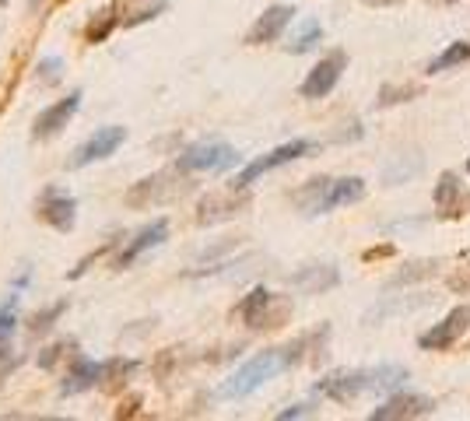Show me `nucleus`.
Segmentation results:
<instances>
[{"label":"nucleus","mask_w":470,"mask_h":421,"mask_svg":"<svg viewBox=\"0 0 470 421\" xmlns=\"http://www.w3.org/2000/svg\"><path fill=\"white\" fill-rule=\"evenodd\" d=\"M298 359H302V344L260 352V355H253L249 361H242L232 376L222 383L218 397H222V401H242V397L256 393V390H260L267 379H274V376H281L285 368H292Z\"/></svg>","instance_id":"nucleus-1"},{"label":"nucleus","mask_w":470,"mask_h":421,"mask_svg":"<svg viewBox=\"0 0 470 421\" xmlns=\"http://www.w3.org/2000/svg\"><path fill=\"white\" fill-rule=\"evenodd\" d=\"M365 197V180L358 176H344V180H312L302 193L298 204L305 215H330L337 207L358 204Z\"/></svg>","instance_id":"nucleus-2"},{"label":"nucleus","mask_w":470,"mask_h":421,"mask_svg":"<svg viewBox=\"0 0 470 421\" xmlns=\"http://www.w3.org/2000/svg\"><path fill=\"white\" fill-rule=\"evenodd\" d=\"M242 162V155L235 151L232 144H225V141H200V144H193V148H186L182 155H179V169L182 173H229Z\"/></svg>","instance_id":"nucleus-3"},{"label":"nucleus","mask_w":470,"mask_h":421,"mask_svg":"<svg viewBox=\"0 0 470 421\" xmlns=\"http://www.w3.org/2000/svg\"><path fill=\"white\" fill-rule=\"evenodd\" d=\"M316 144L312 141H305V137H298V141H288V144H281V148H274V151H267V155H260L256 162H249L239 176H235V190H246V186H253V182L260 180V176H267V173H274V169H281V166H288L295 158H302V155H309Z\"/></svg>","instance_id":"nucleus-4"},{"label":"nucleus","mask_w":470,"mask_h":421,"mask_svg":"<svg viewBox=\"0 0 470 421\" xmlns=\"http://www.w3.org/2000/svg\"><path fill=\"white\" fill-rule=\"evenodd\" d=\"M365 390H376V368H341L316 383V393H323L337 404H348Z\"/></svg>","instance_id":"nucleus-5"},{"label":"nucleus","mask_w":470,"mask_h":421,"mask_svg":"<svg viewBox=\"0 0 470 421\" xmlns=\"http://www.w3.org/2000/svg\"><path fill=\"white\" fill-rule=\"evenodd\" d=\"M36 207H39V218L57 232H70L77 225V200L63 186H46Z\"/></svg>","instance_id":"nucleus-6"},{"label":"nucleus","mask_w":470,"mask_h":421,"mask_svg":"<svg viewBox=\"0 0 470 421\" xmlns=\"http://www.w3.org/2000/svg\"><path fill=\"white\" fill-rule=\"evenodd\" d=\"M344 67H348V57H344L341 50H334L330 57H323V61L305 74V81H302L298 95H302V99H327V95L337 88V81H341Z\"/></svg>","instance_id":"nucleus-7"},{"label":"nucleus","mask_w":470,"mask_h":421,"mask_svg":"<svg viewBox=\"0 0 470 421\" xmlns=\"http://www.w3.org/2000/svg\"><path fill=\"white\" fill-rule=\"evenodd\" d=\"M123 141H126V126H99V130H95V134H92V137H88V141L74 151L70 169H85V166H92V162L109 158Z\"/></svg>","instance_id":"nucleus-8"},{"label":"nucleus","mask_w":470,"mask_h":421,"mask_svg":"<svg viewBox=\"0 0 470 421\" xmlns=\"http://www.w3.org/2000/svg\"><path fill=\"white\" fill-rule=\"evenodd\" d=\"M470 327V305H457L453 312H446V320L442 323H435L428 334H421V348L425 352H446V348H453L464 334H467Z\"/></svg>","instance_id":"nucleus-9"},{"label":"nucleus","mask_w":470,"mask_h":421,"mask_svg":"<svg viewBox=\"0 0 470 421\" xmlns=\"http://www.w3.org/2000/svg\"><path fill=\"white\" fill-rule=\"evenodd\" d=\"M166 239H169V218H155L151 225H144V229H141V232H137L134 239H130L126 246H123V249H119L117 267H123V271H126V267H134V263H137V260H141V256H144L148 249L162 246Z\"/></svg>","instance_id":"nucleus-10"},{"label":"nucleus","mask_w":470,"mask_h":421,"mask_svg":"<svg viewBox=\"0 0 470 421\" xmlns=\"http://www.w3.org/2000/svg\"><path fill=\"white\" fill-rule=\"evenodd\" d=\"M295 18V7L292 4H274V7H267L260 18H256V25L249 28V36H246V43L249 46H263V43H274L288 25H292Z\"/></svg>","instance_id":"nucleus-11"},{"label":"nucleus","mask_w":470,"mask_h":421,"mask_svg":"<svg viewBox=\"0 0 470 421\" xmlns=\"http://www.w3.org/2000/svg\"><path fill=\"white\" fill-rule=\"evenodd\" d=\"M432 411H435V404H432L428 397H421V393H397V397H390L383 408L372 411V421L425 418V415H432Z\"/></svg>","instance_id":"nucleus-12"},{"label":"nucleus","mask_w":470,"mask_h":421,"mask_svg":"<svg viewBox=\"0 0 470 421\" xmlns=\"http://www.w3.org/2000/svg\"><path fill=\"white\" fill-rule=\"evenodd\" d=\"M81 109V92H70L67 99H60V102H53L46 113H39V120H36V137L39 141H50V137H57L60 130L67 126V123L74 120V113Z\"/></svg>","instance_id":"nucleus-13"},{"label":"nucleus","mask_w":470,"mask_h":421,"mask_svg":"<svg viewBox=\"0 0 470 421\" xmlns=\"http://www.w3.org/2000/svg\"><path fill=\"white\" fill-rule=\"evenodd\" d=\"M117 368V361H77L74 365V372L60 383V393L63 397H74V393H85V390H92V386H99L109 372Z\"/></svg>","instance_id":"nucleus-14"},{"label":"nucleus","mask_w":470,"mask_h":421,"mask_svg":"<svg viewBox=\"0 0 470 421\" xmlns=\"http://www.w3.org/2000/svg\"><path fill=\"white\" fill-rule=\"evenodd\" d=\"M271 292L267 288H253L246 299L239 302V316L249 323V327H263V316H267V305H271Z\"/></svg>","instance_id":"nucleus-15"},{"label":"nucleus","mask_w":470,"mask_h":421,"mask_svg":"<svg viewBox=\"0 0 470 421\" xmlns=\"http://www.w3.org/2000/svg\"><path fill=\"white\" fill-rule=\"evenodd\" d=\"M320 39H323V25L320 21H302V28L292 36V43L285 46L288 53H295V57H302V53H309V50H316L320 46Z\"/></svg>","instance_id":"nucleus-16"},{"label":"nucleus","mask_w":470,"mask_h":421,"mask_svg":"<svg viewBox=\"0 0 470 421\" xmlns=\"http://www.w3.org/2000/svg\"><path fill=\"white\" fill-rule=\"evenodd\" d=\"M470 61V43H450L435 61L428 63V74H442L450 67H460V63Z\"/></svg>","instance_id":"nucleus-17"},{"label":"nucleus","mask_w":470,"mask_h":421,"mask_svg":"<svg viewBox=\"0 0 470 421\" xmlns=\"http://www.w3.org/2000/svg\"><path fill=\"white\" fill-rule=\"evenodd\" d=\"M460 193H464L460 180H457L453 173H442V180L435 186V207H439V211H453V204L460 200Z\"/></svg>","instance_id":"nucleus-18"},{"label":"nucleus","mask_w":470,"mask_h":421,"mask_svg":"<svg viewBox=\"0 0 470 421\" xmlns=\"http://www.w3.org/2000/svg\"><path fill=\"white\" fill-rule=\"evenodd\" d=\"M14 327H18V296H11V299L0 305V348L11 344Z\"/></svg>","instance_id":"nucleus-19"},{"label":"nucleus","mask_w":470,"mask_h":421,"mask_svg":"<svg viewBox=\"0 0 470 421\" xmlns=\"http://www.w3.org/2000/svg\"><path fill=\"white\" fill-rule=\"evenodd\" d=\"M36 70H39V81H43V85H53V81H60V70H63V61H60V57H43Z\"/></svg>","instance_id":"nucleus-20"},{"label":"nucleus","mask_w":470,"mask_h":421,"mask_svg":"<svg viewBox=\"0 0 470 421\" xmlns=\"http://www.w3.org/2000/svg\"><path fill=\"white\" fill-rule=\"evenodd\" d=\"M113 25H117V18H113V11H106L99 25H95V21L88 25V43H102V39L113 32Z\"/></svg>","instance_id":"nucleus-21"},{"label":"nucleus","mask_w":470,"mask_h":421,"mask_svg":"<svg viewBox=\"0 0 470 421\" xmlns=\"http://www.w3.org/2000/svg\"><path fill=\"white\" fill-rule=\"evenodd\" d=\"M63 305H67V302H57V305H53L50 312H43V316H36V327H32V330H46V327H50V320H57L60 312H63Z\"/></svg>","instance_id":"nucleus-22"},{"label":"nucleus","mask_w":470,"mask_h":421,"mask_svg":"<svg viewBox=\"0 0 470 421\" xmlns=\"http://www.w3.org/2000/svg\"><path fill=\"white\" fill-rule=\"evenodd\" d=\"M305 415H312V404H295V408H285L278 418L288 421V418H305Z\"/></svg>","instance_id":"nucleus-23"},{"label":"nucleus","mask_w":470,"mask_h":421,"mask_svg":"<svg viewBox=\"0 0 470 421\" xmlns=\"http://www.w3.org/2000/svg\"><path fill=\"white\" fill-rule=\"evenodd\" d=\"M369 4H376V7H383V4H397V0H369Z\"/></svg>","instance_id":"nucleus-24"},{"label":"nucleus","mask_w":470,"mask_h":421,"mask_svg":"<svg viewBox=\"0 0 470 421\" xmlns=\"http://www.w3.org/2000/svg\"><path fill=\"white\" fill-rule=\"evenodd\" d=\"M467 173H470V158H467Z\"/></svg>","instance_id":"nucleus-25"},{"label":"nucleus","mask_w":470,"mask_h":421,"mask_svg":"<svg viewBox=\"0 0 470 421\" xmlns=\"http://www.w3.org/2000/svg\"><path fill=\"white\" fill-rule=\"evenodd\" d=\"M0 4H4V0H0Z\"/></svg>","instance_id":"nucleus-26"},{"label":"nucleus","mask_w":470,"mask_h":421,"mask_svg":"<svg viewBox=\"0 0 470 421\" xmlns=\"http://www.w3.org/2000/svg\"><path fill=\"white\" fill-rule=\"evenodd\" d=\"M446 4H450V0H446Z\"/></svg>","instance_id":"nucleus-27"}]
</instances>
